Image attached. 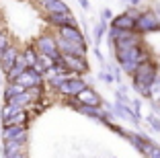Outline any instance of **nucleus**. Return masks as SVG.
<instances>
[{"label": "nucleus", "mask_w": 160, "mask_h": 158, "mask_svg": "<svg viewBox=\"0 0 160 158\" xmlns=\"http://www.w3.org/2000/svg\"><path fill=\"white\" fill-rule=\"evenodd\" d=\"M76 101L80 103V105H86V107H99V103H101V99H99V94H94L92 90L86 86L82 93H78L76 94Z\"/></svg>", "instance_id": "9b49d317"}, {"label": "nucleus", "mask_w": 160, "mask_h": 158, "mask_svg": "<svg viewBox=\"0 0 160 158\" xmlns=\"http://www.w3.org/2000/svg\"><path fill=\"white\" fill-rule=\"evenodd\" d=\"M33 49L37 51V54H43V56H47V58H52V60H56V64L60 62V58H62V54L58 51L56 39L49 37V35H41V37L35 41Z\"/></svg>", "instance_id": "f03ea898"}, {"label": "nucleus", "mask_w": 160, "mask_h": 158, "mask_svg": "<svg viewBox=\"0 0 160 158\" xmlns=\"http://www.w3.org/2000/svg\"><path fill=\"white\" fill-rule=\"evenodd\" d=\"M56 45H58V51H60L62 56L84 58V54H86V45H84V43H78V41H68V39L58 37L56 39Z\"/></svg>", "instance_id": "7ed1b4c3"}, {"label": "nucleus", "mask_w": 160, "mask_h": 158, "mask_svg": "<svg viewBox=\"0 0 160 158\" xmlns=\"http://www.w3.org/2000/svg\"><path fill=\"white\" fill-rule=\"evenodd\" d=\"M10 158H27V152H21V154H14V156H10Z\"/></svg>", "instance_id": "4be33fe9"}, {"label": "nucleus", "mask_w": 160, "mask_h": 158, "mask_svg": "<svg viewBox=\"0 0 160 158\" xmlns=\"http://www.w3.org/2000/svg\"><path fill=\"white\" fill-rule=\"evenodd\" d=\"M133 80H136V86H146L150 89L152 84L156 82V66L152 62H142L138 66L136 74H133Z\"/></svg>", "instance_id": "f257e3e1"}, {"label": "nucleus", "mask_w": 160, "mask_h": 158, "mask_svg": "<svg viewBox=\"0 0 160 158\" xmlns=\"http://www.w3.org/2000/svg\"><path fill=\"white\" fill-rule=\"evenodd\" d=\"M17 56H19V51H17V47H14V45H8L2 54H0V64H2V70H4V72H8V70L14 66Z\"/></svg>", "instance_id": "9d476101"}, {"label": "nucleus", "mask_w": 160, "mask_h": 158, "mask_svg": "<svg viewBox=\"0 0 160 158\" xmlns=\"http://www.w3.org/2000/svg\"><path fill=\"white\" fill-rule=\"evenodd\" d=\"M27 119V111H19V113H14L12 117H8V119H4V125L10 127V125H23V121Z\"/></svg>", "instance_id": "dca6fc26"}, {"label": "nucleus", "mask_w": 160, "mask_h": 158, "mask_svg": "<svg viewBox=\"0 0 160 158\" xmlns=\"http://www.w3.org/2000/svg\"><path fill=\"white\" fill-rule=\"evenodd\" d=\"M27 94H29V99H31V103H33V101H39V99H41V94H43V89H41V86H33V89L27 90Z\"/></svg>", "instance_id": "aec40b11"}, {"label": "nucleus", "mask_w": 160, "mask_h": 158, "mask_svg": "<svg viewBox=\"0 0 160 158\" xmlns=\"http://www.w3.org/2000/svg\"><path fill=\"white\" fill-rule=\"evenodd\" d=\"M8 45H10V35L6 31H2V33H0V54H2Z\"/></svg>", "instance_id": "412c9836"}, {"label": "nucleus", "mask_w": 160, "mask_h": 158, "mask_svg": "<svg viewBox=\"0 0 160 158\" xmlns=\"http://www.w3.org/2000/svg\"><path fill=\"white\" fill-rule=\"evenodd\" d=\"M0 33H2V31H0Z\"/></svg>", "instance_id": "b1692460"}, {"label": "nucleus", "mask_w": 160, "mask_h": 158, "mask_svg": "<svg viewBox=\"0 0 160 158\" xmlns=\"http://www.w3.org/2000/svg\"><path fill=\"white\" fill-rule=\"evenodd\" d=\"M25 70H29V64H27V60H25V56H17V60H14V66L6 72V76H8V82H14V80L19 78L21 74H23Z\"/></svg>", "instance_id": "1a4fd4ad"}, {"label": "nucleus", "mask_w": 160, "mask_h": 158, "mask_svg": "<svg viewBox=\"0 0 160 158\" xmlns=\"http://www.w3.org/2000/svg\"><path fill=\"white\" fill-rule=\"evenodd\" d=\"M86 89V84L82 82L80 78H66L64 82L58 86V90L60 93H64L66 97H76L78 93H82V90Z\"/></svg>", "instance_id": "20e7f679"}, {"label": "nucleus", "mask_w": 160, "mask_h": 158, "mask_svg": "<svg viewBox=\"0 0 160 158\" xmlns=\"http://www.w3.org/2000/svg\"><path fill=\"white\" fill-rule=\"evenodd\" d=\"M2 135H4V142H25L27 130H25V125H10L4 127Z\"/></svg>", "instance_id": "6e6552de"}, {"label": "nucleus", "mask_w": 160, "mask_h": 158, "mask_svg": "<svg viewBox=\"0 0 160 158\" xmlns=\"http://www.w3.org/2000/svg\"><path fill=\"white\" fill-rule=\"evenodd\" d=\"M142 152L146 154V158H160V148L154 146V144H150V142H146V146H144Z\"/></svg>", "instance_id": "a211bd4d"}, {"label": "nucleus", "mask_w": 160, "mask_h": 158, "mask_svg": "<svg viewBox=\"0 0 160 158\" xmlns=\"http://www.w3.org/2000/svg\"><path fill=\"white\" fill-rule=\"evenodd\" d=\"M25 152V142H6V158Z\"/></svg>", "instance_id": "2eb2a0df"}, {"label": "nucleus", "mask_w": 160, "mask_h": 158, "mask_svg": "<svg viewBox=\"0 0 160 158\" xmlns=\"http://www.w3.org/2000/svg\"><path fill=\"white\" fill-rule=\"evenodd\" d=\"M58 64H64V68L72 70V72H86L88 70L86 60L84 58H78V56H62Z\"/></svg>", "instance_id": "39448f33"}, {"label": "nucleus", "mask_w": 160, "mask_h": 158, "mask_svg": "<svg viewBox=\"0 0 160 158\" xmlns=\"http://www.w3.org/2000/svg\"><path fill=\"white\" fill-rule=\"evenodd\" d=\"M136 29H140V31H156V29H160V21L156 19L154 14H140L136 21Z\"/></svg>", "instance_id": "0eeeda50"}, {"label": "nucleus", "mask_w": 160, "mask_h": 158, "mask_svg": "<svg viewBox=\"0 0 160 158\" xmlns=\"http://www.w3.org/2000/svg\"><path fill=\"white\" fill-rule=\"evenodd\" d=\"M23 56H25V60H27V64L31 66V68H33V66L37 64V51H35V49H31V47H29V49L25 51Z\"/></svg>", "instance_id": "6ab92c4d"}, {"label": "nucleus", "mask_w": 160, "mask_h": 158, "mask_svg": "<svg viewBox=\"0 0 160 158\" xmlns=\"http://www.w3.org/2000/svg\"><path fill=\"white\" fill-rule=\"evenodd\" d=\"M60 37L62 39H68V41H78V43H84L82 35L76 27H62L60 29Z\"/></svg>", "instance_id": "4468645a"}, {"label": "nucleus", "mask_w": 160, "mask_h": 158, "mask_svg": "<svg viewBox=\"0 0 160 158\" xmlns=\"http://www.w3.org/2000/svg\"><path fill=\"white\" fill-rule=\"evenodd\" d=\"M25 93H27V89H23V86L17 84V82H10L8 86H6V99L19 97V94H25Z\"/></svg>", "instance_id": "f3484780"}, {"label": "nucleus", "mask_w": 160, "mask_h": 158, "mask_svg": "<svg viewBox=\"0 0 160 158\" xmlns=\"http://www.w3.org/2000/svg\"><path fill=\"white\" fill-rule=\"evenodd\" d=\"M35 2H39V4H41V2H43V0H35Z\"/></svg>", "instance_id": "5701e85b"}, {"label": "nucleus", "mask_w": 160, "mask_h": 158, "mask_svg": "<svg viewBox=\"0 0 160 158\" xmlns=\"http://www.w3.org/2000/svg\"><path fill=\"white\" fill-rule=\"evenodd\" d=\"M14 82L21 84L23 89L29 90V89H33V86H41V76H39L37 72H33V70H25V72L14 80Z\"/></svg>", "instance_id": "423d86ee"}, {"label": "nucleus", "mask_w": 160, "mask_h": 158, "mask_svg": "<svg viewBox=\"0 0 160 158\" xmlns=\"http://www.w3.org/2000/svg\"><path fill=\"white\" fill-rule=\"evenodd\" d=\"M41 8L49 14H68V6L62 0H43Z\"/></svg>", "instance_id": "f8f14e48"}, {"label": "nucleus", "mask_w": 160, "mask_h": 158, "mask_svg": "<svg viewBox=\"0 0 160 158\" xmlns=\"http://www.w3.org/2000/svg\"><path fill=\"white\" fill-rule=\"evenodd\" d=\"M113 29H117V31H133V29H136V21L127 13L119 14L117 19H113Z\"/></svg>", "instance_id": "ddd939ff"}]
</instances>
